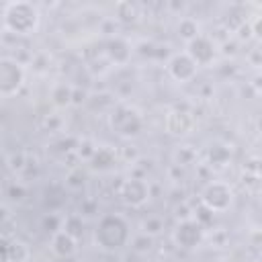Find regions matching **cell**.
<instances>
[{
  "label": "cell",
  "mask_w": 262,
  "mask_h": 262,
  "mask_svg": "<svg viewBox=\"0 0 262 262\" xmlns=\"http://www.w3.org/2000/svg\"><path fill=\"white\" fill-rule=\"evenodd\" d=\"M108 125L121 137H135L143 129V119L133 106L117 104L113 113L108 115Z\"/></svg>",
  "instance_id": "277c9868"
},
{
  "label": "cell",
  "mask_w": 262,
  "mask_h": 262,
  "mask_svg": "<svg viewBox=\"0 0 262 262\" xmlns=\"http://www.w3.org/2000/svg\"><path fill=\"white\" fill-rule=\"evenodd\" d=\"M186 55L199 66H211L215 55H217V47H215V41L203 33H199L194 39H190L186 43Z\"/></svg>",
  "instance_id": "52a82bcc"
},
{
  "label": "cell",
  "mask_w": 262,
  "mask_h": 262,
  "mask_svg": "<svg viewBox=\"0 0 262 262\" xmlns=\"http://www.w3.org/2000/svg\"><path fill=\"white\" fill-rule=\"evenodd\" d=\"M199 35V23L190 16H184L178 20V37H182L186 43Z\"/></svg>",
  "instance_id": "ac0fdd59"
},
{
  "label": "cell",
  "mask_w": 262,
  "mask_h": 262,
  "mask_svg": "<svg viewBox=\"0 0 262 262\" xmlns=\"http://www.w3.org/2000/svg\"><path fill=\"white\" fill-rule=\"evenodd\" d=\"M192 123H194L192 117L188 113H184V111H172L166 117V129L172 135H184V133H188L192 129Z\"/></svg>",
  "instance_id": "4fadbf2b"
},
{
  "label": "cell",
  "mask_w": 262,
  "mask_h": 262,
  "mask_svg": "<svg viewBox=\"0 0 262 262\" xmlns=\"http://www.w3.org/2000/svg\"><path fill=\"white\" fill-rule=\"evenodd\" d=\"M131 239V227L119 213H106L94 227V244L104 252H117Z\"/></svg>",
  "instance_id": "6da1fadb"
},
{
  "label": "cell",
  "mask_w": 262,
  "mask_h": 262,
  "mask_svg": "<svg viewBox=\"0 0 262 262\" xmlns=\"http://www.w3.org/2000/svg\"><path fill=\"white\" fill-rule=\"evenodd\" d=\"M78 250V244H76V237H72L68 231L59 229L51 235V252L57 256V258H72Z\"/></svg>",
  "instance_id": "8fae6325"
},
{
  "label": "cell",
  "mask_w": 262,
  "mask_h": 262,
  "mask_svg": "<svg viewBox=\"0 0 262 262\" xmlns=\"http://www.w3.org/2000/svg\"><path fill=\"white\" fill-rule=\"evenodd\" d=\"M256 262H258V260H256Z\"/></svg>",
  "instance_id": "d4e9b609"
},
{
  "label": "cell",
  "mask_w": 262,
  "mask_h": 262,
  "mask_svg": "<svg viewBox=\"0 0 262 262\" xmlns=\"http://www.w3.org/2000/svg\"><path fill=\"white\" fill-rule=\"evenodd\" d=\"M164 229V219L162 217H158V215H149V217H145L143 221H141V233H145V235H158L160 231Z\"/></svg>",
  "instance_id": "ffe728a7"
},
{
  "label": "cell",
  "mask_w": 262,
  "mask_h": 262,
  "mask_svg": "<svg viewBox=\"0 0 262 262\" xmlns=\"http://www.w3.org/2000/svg\"><path fill=\"white\" fill-rule=\"evenodd\" d=\"M45 207L49 209V213H55L57 209H61L66 205V188L59 184H49L45 188V196H43Z\"/></svg>",
  "instance_id": "5bb4252c"
},
{
  "label": "cell",
  "mask_w": 262,
  "mask_h": 262,
  "mask_svg": "<svg viewBox=\"0 0 262 262\" xmlns=\"http://www.w3.org/2000/svg\"><path fill=\"white\" fill-rule=\"evenodd\" d=\"M61 229L68 231L72 237H78V235L82 233V217H78V215L66 217V221L61 223Z\"/></svg>",
  "instance_id": "44dd1931"
},
{
  "label": "cell",
  "mask_w": 262,
  "mask_h": 262,
  "mask_svg": "<svg viewBox=\"0 0 262 262\" xmlns=\"http://www.w3.org/2000/svg\"><path fill=\"white\" fill-rule=\"evenodd\" d=\"M233 203V190L223 180H211L201 190V205L211 213H223Z\"/></svg>",
  "instance_id": "5b68a950"
},
{
  "label": "cell",
  "mask_w": 262,
  "mask_h": 262,
  "mask_svg": "<svg viewBox=\"0 0 262 262\" xmlns=\"http://www.w3.org/2000/svg\"><path fill=\"white\" fill-rule=\"evenodd\" d=\"M231 158V147L225 143H211L209 147V162L211 166H225Z\"/></svg>",
  "instance_id": "e0dca14e"
},
{
  "label": "cell",
  "mask_w": 262,
  "mask_h": 262,
  "mask_svg": "<svg viewBox=\"0 0 262 262\" xmlns=\"http://www.w3.org/2000/svg\"><path fill=\"white\" fill-rule=\"evenodd\" d=\"M166 72L176 82H190L196 76V63L186 55V51H176L168 57Z\"/></svg>",
  "instance_id": "ba28073f"
},
{
  "label": "cell",
  "mask_w": 262,
  "mask_h": 262,
  "mask_svg": "<svg viewBox=\"0 0 262 262\" xmlns=\"http://www.w3.org/2000/svg\"><path fill=\"white\" fill-rule=\"evenodd\" d=\"M43 227H45L47 231H51V233L59 231V229H61V217H57L55 213L45 215V217H43Z\"/></svg>",
  "instance_id": "7402d4cb"
},
{
  "label": "cell",
  "mask_w": 262,
  "mask_h": 262,
  "mask_svg": "<svg viewBox=\"0 0 262 262\" xmlns=\"http://www.w3.org/2000/svg\"><path fill=\"white\" fill-rule=\"evenodd\" d=\"M8 194H10V199H23L25 190H23V186H20V184H12V186H10V190H8Z\"/></svg>",
  "instance_id": "cb8c5ba5"
},
{
  "label": "cell",
  "mask_w": 262,
  "mask_h": 262,
  "mask_svg": "<svg viewBox=\"0 0 262 262\" xmlns=\"http://www.w3.org/2000/svg\"><path fill=\"white\" fill-rule=\"evenodd\" d=\"M72 92H74V86L66 84V82H57L53 88H51V100L55 106H68L72 104Z\"/></svg>",
  "instance_id": "2e32d148"
},
{
  "label": "cell",
  "mask_w": 262,
  "mask_h": 262,
  "mask_svg": "<svg viewBox=\"0 0 262 262\" xmlns=\"http://www.w3.org/2000/svg\"><path fill=\"white\" fill-rule=\"evenodd\" d=\"M2 25L6 31L14 35H33L41 25V12L39 6L27 0H14L8 2L2 8Z\"/></svg>",
  "instance_id": "7a4b0ae2"
},
{
  "label": "cell",
  "mask_w": 262,
  "mask_h": 262,
  "mask_svg": "<svg viewBox=\"0 0 262 262\" xmlns=\"http://www.w3.org/2000/svg\"><path fill=\"white\" fill-rule=\"evenodd\" d=\"M151 248V235H145V233H139L137 237H133V250L139 254V252H147Z\"/></svg>",
  "instance_id": "603a6c76"
},
{
  "label": "cell",
  "mask_w": 262,
  "mask_h": 262,
  "mask_svg": "<svg viewBox=\"0 0 262 262\" xmlns=\"http://www.w3.org/2000/svg\"><path fill=\"white\" fill-rule=\"evenodd\" d=\"M25 66L10 57V55H0V98L14 96L23 86H25Z\"/></svg>",
  "instance_id": "3957f363"
},
{
  "label": "cell",
  "mask_w": 262,
  "mask_h": 262,
  "mask_svg": "<svg viewBox=\"0 0 262 262\" xmlns=\"http://www.w3.org/2000/svg\"><path fill=\"white\" fill-rule=\"evenodd\" d=\"M104 53L106 57L117 63V66H125L129 59H131V43L125 39V37H111L104 45Z\"/></svg>",
  "instance_id": "30bf717a"
},
{
  "label": "cell",
  "mask_w": 262,
  "mask_h": 262,
  "mask_svg": "<svg viewBox=\"0 0 262 262\" xmlns=\"http://www.w3.org/2000/svg\"><path fill=\"white\" fill-rule=\"evenodd\" d=\"M115 14L121 23H135L141 16V6L135 2H119L115 6Z\"/></svg>",
  "instance_id": "9a60e30c"
},
{
  "label": "cell",
  "mask_w": 262,
  "mask_h": 262,
  "mask_svg": "<svg viewBox=\"0 0 262 262\" xmlns=\"http://www.w3.org/2000/svg\"><path fill=\"white\" fill-rule=\"evenodd\" d=\"M172 239L178 248L182 250H194L203 244L205 239V227L192 219V217H186V219H180L172 231Z\"/></svg>",
  "instance_id": "8992f818"
},
{
  "label": "cell",
  "mask_w": 262,
  "mask_h": 262,
  "mask_svg": "<svg viewBox=\"0 0 262 262\" xmlns=\"http://www.w3.org/2000/svg\"><path fill=\"white\" fill-rule=\"evenodd\" d=\"M29 260V248L27 244L12 239L8 242V262H27Z\"/></svg>",
  "instance_id": "d6986e66"
},
{
  "label": "cell",
  "mask_w": 262,
  "mask_h": 262,
  "mask_svg": "<svg viewBox=\"0 0 262 262\" xmlns=\"http://www.w3.org/2000/svg\"><path fill=\"white\" fill-rule=\"evenodd\" d=\"M121 199L129 207H141V205H145L147 199H149V184H147V180L141 178V176L127 178L121 184Z\"/></svg>",
  "instance_id": "9c48e42d"
},
{
  "label": "cell",
  "mask_w": 262,
  "mask_h": 262,
  "mask_svg": "<svg viewBox=\"0 0 262 262\" xmlns=\"http://www.w3.org/2000/svg\"><path fill=\"white\" fill-rule=\"evenodd\" d=\"M88 164H90L92 170H98V172L111 170V168L117 164V154H115V149L108 147V145L94 147V151H92L90 158H88Z\"/></svg>",
  "instance_id": "7c38bea8"
}]
</instances>
